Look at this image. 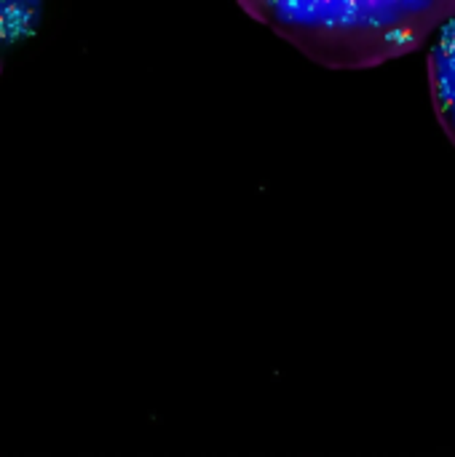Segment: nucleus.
Returning <instances> with one entry per match:
<instances>
[{
	"instance_id": "f257e3e1",
	"label": "nucleus",
	"mask_w": 455,
	"mask_h": 457,
	"mask_svg": "<svg viewBox=\"0 0 455 457\" xmlns=\"http://www.w3.org/2000/svg\"><path fill=\"white\" fill-rule=\"evenodd\" d=\"M241 8L330 70H370L418 51L455 0H239Z\"/></svg>"
},
{
	"instance_id": "f03ea898",
	"label": "nucleus",
	"mask_w": 455,
	"mask_h": 457,
	"mask_svg": "<svg viewBox=\"0 0 455 457\" xmlns=\"http://www.w3.org/2000/svg\"><path fill=\"white\" fill-rule=\"evenodd\" d=\"M429 88L437 120L455 145V13L437 29L429 51Z\"/></svg>"
},
{
	"instance_id": "7ed1b4c3",
	"label": "nucleus",
	"mask_w": 455,
	"mask_h": 457,
	"mask_svg": "<svg viewBox=\"0 0 455 457\" xmlns=\"http://www.w3.org/2000/svg\"><path fill=\"white\" fill-rule=\"evenodd\" d=\"M40 5L43 0H0V51L35 29Z\"/></svg>"
}]
</instances>
